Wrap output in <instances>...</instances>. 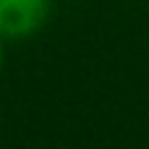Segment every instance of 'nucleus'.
Instances as JSON below:
<instances>
[{"mask_svg":"<svg viewBox=\"0 0 149 149\" xmlns=\"http://www.w3.org/2000/svg\"><path fill=\"white\" fill-rule=\"evenodd\" d=\"M0 71H3V37H0Z\"/></svg>","mask_w":149,"mask_h":149,"instance_id":"nucleus-2","label":"nucleus"},{"mask_svg":"<svg viewBox=\"0 0 149 149\" xmlns=\"http://www.w3.org/2000/svg\"><path fill=\"white\" fill-rule=\"evenodd\" d=\"M50 13V0H0V37L24 39L39 31Z\"/></svg>","mask_w":149,"mask_h":149,"instance_id":"nucleus-1","label":"nucleus"}]
</instances>
